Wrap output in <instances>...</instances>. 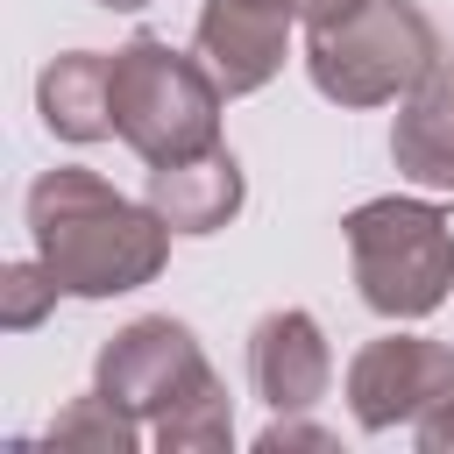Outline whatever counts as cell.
Here are the masks:
<instances>
[{
    "instance_id": "obj_1",
    "label": "cell",
    "mask_w": 454,
    "mask_h": 454,
    "mask_svg": "<svg viewBox=\"0 0 454 454\" xmlns=\"http://www.w3.org/2000/svg\"><path fill=\"white\" fill-rule=\"evenodd\" d=\"M28 234L64 298H121L163 277L170 227L149 199L114 192L85 163H57L28 184Z\"/></svg>"
},
{
    "instance_id": "obj_2",
    "label": "cell",
    "mask_w": 454,
    "mask_h": 454,
    "mask_svg": "<svg viewBox=\"0 0 454 454\" xmlns=\"http://www.w3.org/2000/svg\"><path fill=\"white\" fill-rule=\"evenodd\" d=\"M220 78L199 50H170L163 35H128L114 50V135L156 170L220 149Z\"/></svg>"
},
{
    "instance_id": "obj_3",
    "label": "cell",
    "mask_w": 454,
    "mask_h": 454,
    "mask_svg": "<svg viewBox=\"0 0 454 454\" xmlns=\"http://www.w3.org/2000/svg\"><path fill=\"white\" fill-rule=\"evenodd\" d=\"M355 291L383 319H426L454 291V227L433 199H369L340 220Z\"/></svg>"
},
{
    "instance_id": "obj_4",
    "label": "cell",
    "mask_w": 454,
    "mask_h": 454,
    "mask_svg": "<svg viewBox=\"0 0 454 454\" xmlns=\"http://www.w3.org/2000/svg\"><path fill=\"white\" fill-rule=\"evenodd\" d=\"M433 64H440V35L419 0H369L333 28H305V71L333 106L404 99Z\"/></svg>"
},
{
    "instance_id": "obj_5",
    "label": "cell",
    "mask_w": 454,
    "mask_h": 454,
    "mask_svg": "<svg viewBox=\"0 0 454 454\" xmlns=\"http://www.w3.org/2000/svg\"><path fill=\"white\" fill-rule=\"evenodd\" d=\"M206 376H213L206 348H199L192 326L170 319V312L128 319V326L99 348V362H92V390H106V397H114L121 411H135L142 426H156V419H163L177 397H192Z\"/></svg>"
},
{
    "instance_id": "obj_6",
    "label": "cell",
    "mask_w": 454,
    "mask_h": 454,
    "mask_svg": "<svg viewBox=\"0 0 454 454\" xmlns=\"http://www.w3.org/2000/svg\"><path fill=\"white\" fill-rule=\"evenodd\" d=\"M454 397V348L426 333H376L348 362V411L362 433L419 426Z\"/></svg>"
},
{
    "instance_id": "obj_7",
    "label": "cell",
    "mask_w": 454,
    "mask_h": 454,
    "mask_svg": "<svg viewBox=\"0 0 454 454\" xmlns=\"http://www.w3.org/2000/svg\"><path fill=\"white\" fill-rule=\"evenodd\" d=\"M192 50H199V64L220 78L227 99L262 92V85L284 71L291 14L255 7V0H206V7H199V28H192Z\"/></svg>"
},
{
    "instance_id": "obj_8",
    "label": "cell",
    "mask_w": 454,
    "mask_h": 454,
    "mask_svg": "<svg viewBox=\"0 0 454 454\" xmlns=\"http://www.w3.org/2000/svg\"><path fill=\"white\" fill-rule=\"evenodd\" d=\"M248 383L270 411H312L333 383V355H326V333L305 305H277L255 319L248 333Z\"/></svg>"
},
{
    "instance_id": "obj_9",
    "label": "cell",
    "mask_w": 454,
    "mask_h": 454,
    "mask_svg": "<svg viewBox=\"0 0 454 454\" xmlns=\"http://www.w3.org/2000/svg\"><path fill=\"white\" fill-rule=\"evenodd\" d=\"M142 199L163 213L170 234H220L241 213L248 177H241L234 149H206V156H184V163H156Z\"/></svg>"
},
{
    "instance_id": "obj_10",
    "label": "cell",
    "mask_w": 454,
    "mask_h": 454,
    "mask_svg": "<svg viewBox=\"0 0 454 454\" xmlns=\"http://www.w3.org/2000/svg\"><path fill=\"white\" fill-rule=\"evenodd\" d=\"M390 163L397 177L426 192H454V57H440L390 121Z\"/></svg>"
},
{
    "instance_id": "obj_11",
    "label": "cell",
    "mask_w": 454,
    "mask_h": 454,
    "mask_svg": "<svg viewBox=\"0 0 454 454\" xmlns=\"http://www.w3.org/2000/svg\"><path fill=\"white\" fill-rule=\"evenodd\" d=\"M35 114L57 142H99L114 135V57L106 50H64L35 78Z\"/></svg>"
},
{
    "instance_id": "obj_12",
    "label": "cell",
    "mask_w": 454,
    "mask_h": 454,
    "mask_svg": "<svg viewBox=\"0 0 454 454\" xmlns=\"http://www.w3.org/2000/svg\"><path fill=\"white\" fill-rule=\"evenodd\" d=\"M149 433H156L163 454H220V447H234V404H227V383L206 376V383H199L192 397H177Z\"/></svg>"
},
{
    "instance_id": "obj_13",
    "label": "cell",
    "mask_w": 454,
    "mask_h": 454,
    "mask_svg": "<svg viewBox=\"0 0 454 454\" xmlns=\"http://www.w3.org/2000/svg\"><path fill=\"white\" fill-rule=\"evenodd\" d=\"M50 447H92V454H135L142 447V419L121 411L106 390H85L71 397L57 419H50Z\"/></svg>"
},
{
    "instance_id": "obj_14",
    "label": "cell",
    "mask_w": 454,
    "mask_h": 454,
    "mask_svg": "<svg viewBox=\"0 0 454 454\" xmlns=\"http://www.w3.org/2000/svg\"><path fill=\"white\" fill-rule=\"evenodd\" d=\"M57 298H64V284L50 277L43 255H35V262H0V326H7V333L43 326Z\"/></svg>"
},
{
    "instance_id": "obj_15",
    "label": "cell",
    "mask_w": 454,
    "mask_h": 454,
    "mask_svg": "<svg viewBox=\"0 0 454 454\" xmlns=\"http://www.w3.org/2000/svg\"><path fill=\"white\" fill-rule=\"evenodd\" d=\"M284 447H333L326 426H305L298 411H277L262 433H255V454H284Z\"/></svg>"
},
{
    "instance_id": "obj_16",
    "label": "cell",
    "mask_w": 454,
    "mask_h": 454,
    "mask_svg": "<svg viewBox=\"0 0 454 454\" xmlns=\"http://www.w3.org/2000/svg\"><path fill=\"white\" fill-rule=\"evenodd\" d=\"M411 440H419V454H454V397H447L440 411H426V419L411 426Z\"/></svg>"
},
{
    "instance_id": "obj_17",
    "label": "cell",
    "mask_w": 454,
    "mask_h": 454,
    "mask_svg": "<svg viewBox=\"0 0 454 454\" xmlns=\"http://www.w3.org/2000/svg\"><path fill=\"white\" fill-rule=\"evenodd\" d=\"M369 0H298V21L305 28H333V21H348V14H362Z\"/></svg>"
},
{
    "instance_id": "obj_18",
    "label": "cell",
    "mask_w": 454,
    "mask_h": 454,
    "mask_svg": "<svg viewBox=\"0 0 454 454\" xmlns=\"http://www.w3.org/2000/svg\"><path fill=\"white\" fill-rule=\"evenodd\" d=\"M99 7H114V14H142L149 0H99Z\"/></svg>"
}]
</instances>
